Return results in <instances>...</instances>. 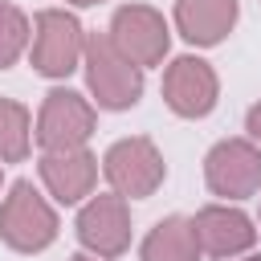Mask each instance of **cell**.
<instances>
[{
  "label": "cell",
  "mask_w": 261,
  "mask_h": 261,
  "mask_svg": "<svg viewBox=\"0 0 261 261\" xmlns=\"http://www.w3.org/2000/svg\"><path fill=\"white\" fill-rule=\"evenodd\" d=\"M82 61H86L90 94L98 98L102 110H126V106L139 102V94H143V69L114 49L110 33H90Z\"/></svg>",
  "instance_id": "1"
},
{
  "label": "cell",
  "mask_w": 261,
  "mask_h": 261,
  "mask_svg": "<svg viewBox=\"0 0 261 261\" xmlns=\"http://www.w3.org/2000/svg\"><path fill=\"white\" fill-rule=\"evenodd\" d=\"M57 212L45 204V196L29 179H16L0 204V241L16 253H41L57 241Z\"/></svg>",
  "instance_id": "2"
},
{
  "label": "cell",
  "mask_w": 261,
  "mask_h": 261,
  "mask_svg": "<svg viewBox=\"0 0 261 261\" xmlns=\"http://www.w3.org/2000/svg\"><path fill=\"white\" fill-rule=\"evenodd\" d=\"M86 53V33L65 8H41L33 20V69L45 77H65Z\"/></svg>",
  "instance_id": "3"
},
{
  "label": "cell",
  "mask_w": 261,
  "mask_h": 261,
  "mask_svg": "<svg viewBox=\"0 0 261 261\" xmlns=\"http://www.w3.org/2000/svg\"><path fill=\"white\" fill-rule=\"evenodd\" d=\"M102 171H106L110 188H114L118 196H126V200L151 196V192L163 184V175H167L159 147H155L151 139H143V135L118 139V143L102 155Z\"/></svg>",
  "instance_id": "4"
},
{
  "label": "cell",
  "mask_w": 261,
  "mask_h": 261,
  "mask_svg": "<svg viewBox=\"0 0 261 261\" xmlns=\"http://www.w3.org/2000/svg\"><path fill=\"white\" fill-rule=\"evenodd\" d=\"M204 179L212 196L224 200H245L261 192V147L249 139H220L204 155Z\"/></svg>",
  "instance_id": "5"
},
{
  "label": "cell",
  "mask_w": 261,
  "mask_h": 261,
  "mask_svg": "<svg viewBox=\"0 0 261 261\" xmlns=\"http://www.w3.org/2000/svg\"><path fill=\"white\" fill-rule=\"evenodd\" d=\"M110 41L122 57H130L143 69V65L163 61V53L171 45V33H167V20L151 4H122L110 20Z\"/></svg>",
  "instance_id": "6"
},
{
  "label": "cell",
  "mask_w": 261,
  "mask_h": 261,
  "mask_svg": "<svg viewBox=\"0 0 261 261\" xmlns=\"http://www.w3.org/2000/svg\"><path fill=\"white\" fill-rule=\"evenodd\" d=\"M94 106L73 94V90H49L37 114V143L45 151H61V147H86V139L94 135Z\"/></svg>",
  "instance_id": "7"
},
{
  "label": "cell",
  "mask_w": 261,
  "mask_h": 261,
  "mask_svg": "<svg viewBox=\"0 0 261 261\" xmlns=\"http://www.w3.org/2000/svg\"><path fill=\"white\" fill-rule=\"evenodd\" d=\"M220 98V82L216 69L204 57H175L163 73V102L179 114V118H204L212 114Z\"/></svg>",
  "instance_id": "8"
},
{
  "label": "cell",
  "mask_w": 261,
  "mask_h": 261,
  "mask_svg": "<svg viewBox=\"0 0 261 261\" xmlns=\"http://www.w3.org/2000/svg\"><path fill=\"white\" fill-rule=\"evenodd\" d=\"M77 241L94 257H118L130 245V212L126 196H94L77 212Z\"/></svg>",
  "instance_id": "9"
},
{
  "label": "cell",
  "mask_w": 261,
  "mask_h": 261,
  "mask_svg": "<svg viewBox=\"0 0 261 261\" xmlns=\"http://www.w3.org/2000/svg\"><path fill=\"white\" fill-rule=\"evenodd\" d=\"M192 228H196V241H200V253L208 257H237L245 249H253L257 241V228L253 220L241 212V208H228V204H208L192 216Z\"/></svg>",
  "instance_id": "10"
},
{
  "label": "cell",
  "mask_w": 261,
  "mask_h": 261,
  "mask_svg": "<svg viewBox=\"0 0 261 261\" xmlns=\"http://www.w3.org/2000/svg\"><path fill=\"white\" fill-rule=\"evenodd\" d=\"M41 179H45V188H49L53 200H61V204H77L82 196L94 192L98 159H94L86 147L45 151V155H41Z\"/></svg>",
  "instance_id": "11"
},
{
  "label": "cell",
  "mask_w": 261,
  "mask_h": 261,
  "mask_svg": "<svg viewBox=\"0 0 261 261\" xmlns=\"http://www.w3.org/2000/svg\"><path fill=\"white\" fill-rule=\"evenodd\" d=\"M237 0H175V29L192 45H220L237 24Z\"/></svg>",
  "instance_id": "12"
},
{
  "label": "cell",
  "mask_w": 261,
  "mask_h": 261,
  "mask_svg": "<svg viewBox=\"0 0 261 261\" xmlns=\"http://www.w3.org/2000/svg\"><path fill=\"white\" fill-rule=\"evenodd\" d=\"M139 257L143 261H200V241H196L192 220L188 216H163L147 232Z\"/></svg>",
  "instance_id": "13"
},
{
  "label": "cell",
  "mask_w": 261,
  "mask_h": 261,
  "mask_svg": "<svg viewBox=\"0 0 261 261\" xmlns=\"http://www.w3.org/2000/svg\"><path fill=\"white\" fill-rule=\"evenodd\" d=\"M33 147V118L20 102L0 98V159L4 163H20Z\"/></svg>",
  "instance_id": "14"
},
{
  "label": "cell",
  "mask_w": 261,
  "mask_h": 261,
  "mask_svg": "<svg viewBox=\"0 0 261 261\" xmlns=\"http://www.w3.org/2000/svg\"><path fill=\"white\" fill-rule=\"evenodd\" d=\"M29 16L16 8V4H8V0H0V69H8L20 53H24V45H29Z\"/></svg>",
  "instance_id": "15"
},
{
  "label": "cell",
  "mask_w": 261,
  "mask_h": 261,
  "mask_svg": "<svg viewBox=\"0 0 261 261\" xmlns=\"http://www.w3.org/2000/svg\"><path fill=\"white\" fill-rule=\"evenodd\" d=\"M245 130L261 143V102H257V106H249V114H245Z\"/></svg>",
  "instance_id": "16"
},
{
  "label": "cell",
  "mask_w": 261,
  "mask_h": 261,
  "mask_svg": "<svg viewBox=\"0 0 261 261\" xmlns=\"http://www.w3.org/2000/svg\"><path fill=\"white\" fill-rule=\"evenodd\" d=\"M69 4H77V8H90V4H102V0H69Z\"/></svg>",
  "instance_id": "17"
},
{
  "label": "cell",
  "mask_w": 261,
  "mask_h": 261,
  "mask_svg": "<svg viewBox=\"0 0 261 261\" xmlns=\"http://www.w3.org/2000/svg\"><path fill=\"white\" fill-rule=\"evenodd\" d=\"M228 261H232V257H228ZM245 261H261V253H257V257H245Z\"/></svg>",
  "instance_id": "18"
},
{
  "label": "cell",
  "mask_w": 261,
  "mask_h": 261,
  "mask_svg": "<svg viewBox=\"0 0 261 261\" xmlns=\"http://www.w3.org/2000/svg\"><path fill=\"white\" fill-rule=\"evenodd\" d=\"M69 261H94V257H69Z\"/></svg>",
  "instance_id": "19"
}]
</instances>
